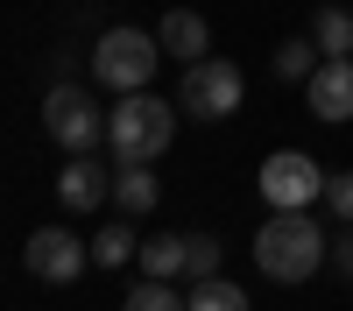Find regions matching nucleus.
I'll use <instances>...</instances> for the list:
<instances>
[{"label":"nucleus","instance_id":"nucleus-4","mask_svg":"<svg viewBox=\"0 0 353 311\" xmlns=\"http://www.w3.org/2000/svg\"><path fill=\"white\" fill-rule=\"evenodd\" d=\"M156 36L149 28H106V36L92 43V71L106 92H149V78H156Z\"/></svg>","mask_w":353,"mask_h":311},{"label":"nucleus","instance_id":"nucleus-8","mask_svg":"<svg viewBox=\"0 0 353 311\" xmlns=\"http://www.w3.org/2000/svg\"><path fill=\"white\" fill-rule=\"evenodd\" d=\"M304 99H311V113H318L325 128L353 121V57H325V64L304 78Z\"/></svg>","mask_w":353,"mask_h":311},{"label":"nucleus","instance_id":"nucleus-7","mask_svg":"<svg viewBox=\"0 0 353 311\" xmlns=\"http://www.w3.org/2000/svg\"><path fill=\"white\" fill-rule=\"evenodd\" d=\"M21 269L36 283H78L85 269H92V241H78L71 226H36L21 248Z\"/></svg>","mask_w":353,"mask_h":311},{"label":"nucleus","instance_id":"nucleus-2","mask_svg":"<svg viewBox=\"0 0 353 311\" xmlns=\"http://www.w3.org/2000/svg\"><path fill=\"white\" fill-rule=\"evenodd\" d=\"M176 134V106L156 99V92H121L106 113V149L113 163H156Z\"/></svg>","mask_w":353,"mask_h":311},{"label":"nucleus","instance_id":"nucleus-14","mask_svg":"<svg viewBox=\"0 0 353 311\" xmlns=\"http://www.w3.org/2000/svg\"><path fill=\"white\" fill-rule=\"evenodd\" d=\"M311 43L325 50V57H353V14H346V8L311 14Z\"/></svg>","mask_w":353,"mask_h":311},{"label":"nucleus","instance_id":"nucleus-3","mask_svg":"<svg viewBox=\"0 0 353 311\" xmlns=\"http://www.w3.org/2000/svg\"><path fill=\"white\" fill-rule=\"evenodd\" d=\"M43 128H50V141H57L64 156H99V141H106L99 99L85 92L78 78H57V85H50V99H43Z\"/></svg>","mask_w":353,"mask_h":311},{"label":"nucleus","instance_id":"nucleus-20","mask_svg":"<svg viewBox=\"0 0 353 311\" xmlns=\"http://www.w3.org/2000/svg\"><path fill=\"white\" fill-rule=\"evenodd\" d=\"M332 269H339V276H346V283H353V226H346V234H339V241H332Z\"/></svg>","mask_w":353,"mask_h":311},{"label":"nucleus","instance_id":"nucleus-12","mask_svg":"<svg viewBox=\"0 0 353 311\" xmlns=\"http://www.w3.org/2000/svg\"><path fill=\"white\" fill-rule=\"evenodd\" d=\"M141 269H149L156 283H170V276H184V234H156V241H141V254H134Z\"/></svg>","mask_w":353,"mask_h":311},{"label":"nucleus","instance_id":"nucleus-17","mask_svg":"<svg viewBox=\"0 0 353 311\" xmlns=\"http://www.w3.org/2000/svg\"><path fill=\"white\" fill-rule=\"evenodd\" d=\"M219 254H226V248H219L212 234H184V276H191V283L219 276Z\"/></svg>","mask_w":353,"mask_h":311},{"label":"nucleus","instance_id":"nucleus-16","mask_svg":"<svg viewBox=\"0 0 353 311\" xmlns=\"http://www.w3.org/2000/svg\"><path fill=\"white\" fill-rule=\"evenodd\" d=\"M318 64H325V50H318L311 36H290V43L276 50V78H297V85H304Z\"/></svg>","mask_w":353,"mask_h":311},{"label":"nucleus","instance_id":"nucleus-13","mask_svg":"<svg viewBox=\"0 0 353 311\" xmlns=\"http://www.w3.org/2000/svg\"><path fill=\"white\" fill-rule=\"evenodd\" d=\"M184 304H191V311H248V290H241V283H226V276H205V283L184 290Z\"/></svg>","mask_w":353,"mask_h":311},{"label":"nucleus","instance_id":"nucleus-18","mask_svg":"<svg viewBox=\"0 0 353 311\" xmlns=\"http://www.w3.org/2000/svg\"><path fill=\"white\" fill-rule=\"evenodd\" d=\"M121 311H191V304L176 297L170 283H156V276H149V283H141V290H128V297H121Z\"/></svg>","mask_w":353,"mask_h":311},{"label":"nucleus","instance_id":"nucleus-15","mask_svg":"<svg viewBox=\"0 0 353 311\" xmlns=\"http://www.w3.org/2000/svg\"><path fill=\"white\" fill-rule=\"evenodd\" d=\"M134 254H141V241H134V226H128V219L99 226V241H92V262H99V269H121V262H134Z\"/></svg>","mask_w":353,"mask_h":311},{"label":"nucleus","instance_id":"nucleus-19","mask_svg":"<svg viewBox=\"0 0 353 311\" xmlns=\"http://www.w3.org/2000/svg\"><path fill=\"white\" fill-rule=\"evenodd\" d=\"M325 205H332V212H339V219L353 226V170H346V177H332V184H325Z\"/></svg>","mask_w":353,"mask_h":311},{"label":"nucleus","instance_id":"nucleus-6","mask_svg":"<svg viewBox=\"0 0 353 311\" xmlns=\"http://www.w3.org/2000/svg\"><path fill=\"white\" fill-rule=\"evenodd\" d=\"M241 71L226 64V57H198V64H184V85H176V106L191 113V121H226L233 106H241Z\"/></svg>","mask_w":353,"mask_h":311},{"label":"nucleus","instance_id":"nucleus-5","mask_svg":"<svg viewBox=\"0 0 353 311\" xmlns=\"http://www.w3.org/2000/svg\"><path fill=\"white\" fill-rule=\"evenodd\" d=\"M325 170H318L304 149H276L261 163V198H269V212H311L318 198H325Z\"/></svg>","mask_w":353,"mask_h":311},{"label":"nucleus","instance_id":"nucleus-9","mask_svg":"<svg viewBox=\"0 0 353 311\" xmlns=\"http://www.w3.org/2000/svg\"><path fill=\"white\" fill-rule=\"evenodd\" d=\"M156 43H163V57H176V64H198V57L212 50V28H205V14H191V8H170L156 21Z\"/></svg>","mask_w":353,"mask_h":311},{"label":"nucleus","instance_id":"nucleus-11","mask_svg":"<svg viewBox=\"0 0 353 311\" xmlns=\"http://www.w3.org/2000/svg\"><path fill=\"white\" fill-rule=\"evenodd\" d=\"M156 198H163V184H156L149 163H121V170H113V205H121L128 219L134 212H156Z\"/></svg>","mask_w":353,"mask_h":311},{"label":"nucleus","instance_id":"nucleus-10","mask_svg":"<svg viewBox=\"0 0 353 311\" xmlns=\"http://www.w3.org/2000/svg\"><path fill=\"white\" fill-rule=\"evenodd\" d=\"M57 198H64L71 212H99V198H113V177L99 170V156H71L64 177H57Z\"/></svg>","mask_w":353,"mask_h":311},{"label":"nucleus","instance_id":"nucleus-1","mask_svg":"<svg viewBox=\"0 0 353 311\" xmlns=\"http://www.w3.org/2000/svg\"><path fill=\"white\" fill-rule=\"evenodd\" d=\"M325 226L311 212H269V226L254 234V269L269 283H311L318 262H325Z\"/></svg>","mask_w":353,"mask_h":311}]
</instances>
